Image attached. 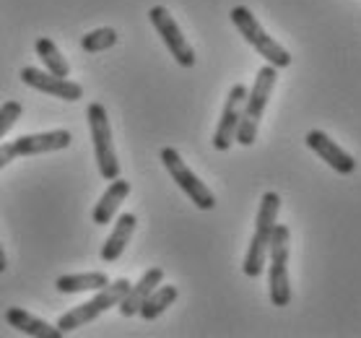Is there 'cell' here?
<instances>
[{
	"label": "cell",
	"mask_w": 361,
	"mask_h": 338,
	"mask_svg": "<svg viewBox=\"0 0 361 338\" xmlns=\"http://www.w3.org/2000/svg\"><path fill=\"white\" fill-rule=\"evenodd\" d=\"M115 44H117V32L109 29V26L94 29V32H89L81 40V47L86 52H104V50H109V47H115Z\"/></svg>",
	"instance_id": "ffe728a7"
},
{
	"label": "cell",
	"mask_w": 361,
	"mask_h": 338,
	"mask_svg": "<svg viewBox=\"0 0 361 338\" xmlns=\"http://www.w3.org/2000/svg\"><path fill=\"white\" fill-rule=\"evenodd\" d=\"M279 211H281L279 193H273V190L263 193L260 208H257V219H255V234H252V239H250L245 263H242V271H245V276H250V279H257V276L265 271L273 229H276V224H279Z\"/></svg>",
	"instance_id": "6da1fadb"
},
{
	"label": "cell",
	"mask_w": 361,
	"mask_h": 338,
	"mask_svg": "<svg viewBox=\"0 0 361 338\" xmlns=\"http://www.w3.org/2000/svg\"><path fill=\"white\" fill-rule=\"evenodd\" d=\"M128 289H130V281H128V279L109 281L107 286L99 289V294L94 299H89V302H83V305L73 307V310H68L66 315H60V320H58L60 333H71V330L81 328L83 322L97 320L99 315L107 313L109 307H117V305H120V299L128 294Z\"/></svg>",
	"instance_id": "277c9868"
},
{
	"label": "cell",
	"mask_w": 361,
	"mask_h": 338,
	"mask_svg": "<svg viewBox=\"0 0 361 338\" xmlns=\"http://www.w3.org/2000/svg\"><path fill=\"white\" fill-rule=\"evenodd\" d=\"M21 112H24L21 102H6V104H0V138L18 123Z\"/></svg>",
	"instance_id": "44dd1931"
},
{
	"label": "cell",
	"mask_w": 361,
	"mask_h": 338,
	"mask_svg": "<svg viewBox=\"0 0 361 338\" xmlns=\"http://www.w3.org/2000/svg\"><path fill=\"white\" fill-rule=\"evenodd\" d=\"M161 162H164L169 177L177 182V188H180L182 193L200 208V211H211V208H216V195L208 190V185L200 182V177L185 164V159L180 157V151L172 149V146L161 149Z\"/></svg>",
	"instance_id": "52a82bcc"
},
{
	"label": "cell",
	"mask_w": 361,
	"mask_h": 338,
	"mask_svg": "<svg viewBox=\"0 0 361 338\" xmlns=\"http://www.w3.org/2000/svg\"><path fill=\"white\" fill-rule=\"evenodd\" d=\"M128 195H130V182L123 180V177L109 180V188L104 190V195L99 198V203L94 206V211H91V219H94V224L104 227V224L112 222V219H115V214H117V208H120V203H123Z\"/></svg>",
	"instance_id": "5bb4252c"
},
{
	"label": "cell",
	"mask_w": 361,
	"mask_h": 338,
	"mask_svg": "<svg viewBox=\"0 0 361 338\" xmlns=\"http://www.w3.org/2000/svg\"><path fill=\"white\" fill-rule=\"evenodd\" d=\"M135 224H138L135 214H123L117 219L115 229H112V234H109L107 242H104V248H102V260H104V263L120 260V255H123L125 248H128V242H130L133 231H135Z\"/></svg>",
	"instance_id": "2e32d148"
},
{
	"label": "cell",
	"mask_w": 361,
	"mask_h": 338,
	"mask_svg": "<svg viewBox=\"0 0 361 338\" xmlns=\"http://www.w3.org/2000/svg\"><path fill=\"white\" fill-rule=\"evenodd\" d=\"M161 281H164V271H161V268H148V271L138 279V284H130L128 294L120 299V305H117L120 315H123V318H133V315H138L140 305L146 302V297L159 286V284H161Z\"/></svg>",
	"instance_id": "4fadbf2b"
},
{
	"label": "cell",
	"mask_w": 361,
	"mask_h": 338,
	"mask_svg": "<svg viewBox=\"0 0 361 338\" xmlns=\"http://www.w3.org/2000/svg\"><path fill=\"white\" fill-rule=\"evenodd\" d=\"M8 268V263H6V253H3V245H0V273Z\"/></svg>",
	"instance_id": "7402d4cb"
},
{
	"label": "cell",
	"mask_w": 361,
	"mask_h": 338,
	"mask_svg": "<svg viewBox=\"0 0 361 338\" xmlns=\"http://www.w3.org/2000/svg\"><path fill=\"white\" fill-rule=\"evenodd\" d=\"M21 81L32 89L42 91V94H49L55 99L63 102H78L83 99V89L81 83L71 81V78H60V76H52L49 71H42V68L26 66L21 71Z\"/></svg>",
	"instance_id": "8fae6325"
},
{
	"label": "cell",
	"mask_w": 361,
	"mask_h": 338,
	"mask_svg": "<svg viewBox=\"0 0 361 338\" xmlns=\"http://www.w3.org/2000/svg\"><path fill=\"white\" fill-rule=\"evenodd\" d=\"M180 297V291H177V286H172V284H166V286H161L159 284L151 294L146 297V302L140 305L138 315L143 318V320H157L159 315L164 313L166 307H172L174 305V299Z\"/></svg>",
	"instance_id": "ac0fdd59"
},
{
	"label": "cell",
	"mask_w": 361,
	"mask_h": 338,
	"mask_svg": "<svg viewBox=\"0 0 361 338\" xmlns=\"http://www.w3.org/2000/svg\"><path fill=\"white\" fill-rule=\"evenodd\" d=\"M37 55L42 58V63H44V68H47L52 76H60V78H68L71 76V66H68V60L63 58V52L58 50V44L52 40H47V37H39L37 40Z\"/></svg>",
	"instance_id": "d6986e66"
},
{
	"label": "cell",
	"mask_w": 361,
	"mask_h": 338,
	"mask_svg": "<svg viewBox=\"0 0 361 338\" xmlns=\"http://www.w3.org/2000/svg\"><path fill=\"white\" fill-rule=\"evenodd\" d=\"M276 81H279V68H273L271 63L257 71L252 89L247 91L242 120H239V128H237V143H242V146H252L255 143L257 128H260V120H263V112L268 107V99H271L273 89H276Z\"/></svg>",
	"instance_id": "7a4b0ae2"
},
{
	"label": "cell",
	"mask_w": 361,
	"mask_h": 338,
	"mask_svg": "<svg viewBox=\"0 0 361 338\" xmlns=\"http://www.w3.org/2000/svg\"><path fill=\"white\" fill-rule=\"evenodd\" d=\"M247 86L245 83H234L229 89V97H226V104H224L221 120L216 125L214 133V149L216 151H229L234 143H237V128L239 120H242V109H245L247 99Z\"/></svg>",
	"instance_id": "30bf717a"
},
{
	"label": "cell",
	"mask_w": 361,
	"mask_h": 338,
	"mask_svg": "<svg viewBox=\"0 0 361 338\" xmlns=\"http://www.w3.org/2000/svg\"><path fill=\"white\" fill-rule=\"evenodd\" d=\"M6 322H8L11 328H16L18 333H26V336H34V338H60L58 325H49L47 320H42L37 315L26 313L21 307H8L6 310Z\"/></svg>",
	"instance_id": "9a60e30c"
},
{
	"label": "cell",
	"mask_w": 361,
	"mask_h": 338,
	"mask_svg": "<svg viewBox=\"0 0 361 338\" xmlns=\"http://www.w3.org/2000/svg\"><path fill=\"white\" fill-rule=\"evenodd\" d=\"M73 135L68 131H49V133H34V135H21L11 143H0V169L11 164L18 157H34V154H52L71 146Z\"/></svg>",
	"instance_id": "ba28073f"
},
{
	"label": "cell",
	"mask_w": 361,
	"mask_h": 338,
	"mask_svg": "<svg viewBox=\"0 0 361 338\" xmlns=\"http://www.w3.org/2000/svg\"><path fill=\"white\" fill-rule=\"evenodd\" d=\"M229 18H231V24L237 26V32L252 44L255 50H257V55L265 58V63H271L273 68L291 66V55H288V50L283 47V44H279L273 37H268V32L260 26V21L255 18L252 11L245 8V6H237V8H231Z\"/></svg>",
	"instance_id": "3957f363"
},
{
	"label": "cell",
	"mask_w": 361,
	"mask_h": 338,
	"mask_svg": "<svg viewBox=\"0 0 361 338\" xmlns=\"http://www.w3.org/2000/svg\"><path fill=\"white\" fill-rule=\"evenodd\" d=\"M148 21L154 24V29L159 32V37L164 40L166 50L172 52V58L177 60V66H182V68L195 66V50L190 47V42L185 40L182 29L177 26L174 16L164 8V6H154V8L148 11Z\"/></svg>",
	"instance_id": "9c48e42d"
},
{
	"label": "cell",
	"mask_w": 361,
	"mask_h": 338,
	"mask_svg": "<svg viewBox=\"0 0 361 338\" xmlns=\"http://www.w3.org/2000/svg\"><path fill=\"white\" fill-rule=\"evenodd\" d=\"M86 120H89L91 140H94V157H97L99 174L104 180H115L120 177V162L115 154V143H112V128H109V117L104 104H89L86 109Z\"/></svg>",
	"instance_id": "5b68a950"
},
{
	"label": "cell",
	"mask_w": 361,
	"mask_h": 338,
	"mask_svg": "<svg viewBox=\"0 0 361 338\" xmlns=\"http://www.w3.org/2000/svg\"><path fill=\"white\" fill-rule=\"evenodd\" d=\"M109 284V276L102 271L89 273H71V276H60L55 281V289L60 294H78V291H99L102 286Z\"/></svg>",
	"instance_id": "e0dca14e"
},
{
	"label": "cell",
	"mask_w": 361,
	"mask_h": 338,
	"mask_svg": "<svg viewBox=\"0 0 361 338\" xmlns=\"http://www.w3.org/2000/svg\"><path fill=\"white\" fill-rule=\"evenodd\" d=\"M288 250H291V231L286 224H276L271 237V302L273 307H286L291 302V284H288Z\"/></svg>",
	"instance_id": "8992f818"
},
{
	"label": "cell",
	"mask_w": 361,
	"mask_h": 338,
	"mask_svg": "<svg viewBox=\"0 0 361 338\" xmlns=\"http://www.w3.org/2000/svg\"><path fill=\"white\" fill-rule=\"evenodd\" d=\"M304 140H307V146H310V149H312L314 154L325 162V164L333 167L338 174H353V172H356V159H353L348 151L341 149L336 140L330 138L328 133L310 131Z\"/></svg>",
	"instance_id": "7c38bea8"
}]
</instances>
